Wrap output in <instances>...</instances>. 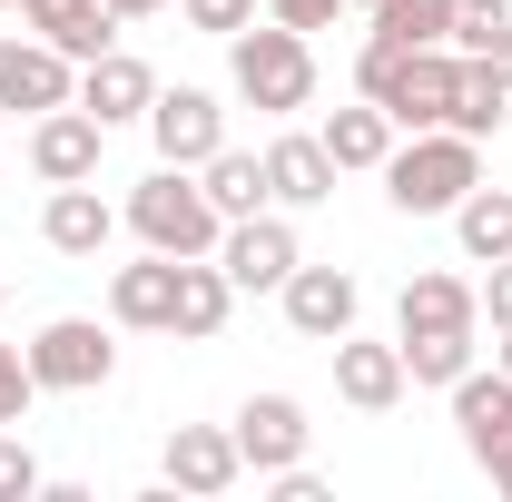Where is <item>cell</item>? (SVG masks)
Returning <instances> with one entry per match:
<instances>
[{"label":"cell","instance_id":"cell-16","mask_svg":"<svg viewBox=\"0 0 512 502\" xmlns=\"http://www.w3.org/2000/svg\"><path fill=\"white\" fill-rule=\"evenodd\" d=\"M473 325H483V296L463 276H444V266L394 296V335H473Z\"/></svg>","mask_w":512,"mask_h":502},{"label":"cell","instance_id":"cell-39","mask_svg":"<svg viewBox=\"0 0 512 502\" xmlns=\"http://www.w3.org/2000/svg\"><path fill=\"white\" fill-rule=\"evenodd\" d=\"M0 10H20V0H0Z\"/></svg>","mask_w":512,"mask_h":502},{"label":"cell","instance_id":"cell-25","mask_svg":"<svg viewBox=\"0 0 512 502\" xmlns=\"http://www.w3.org/2000/svg\"><path fill=\"white\" fill-rule=\"evenodd\" d=\"M453 237H463V256H473V266L512 256V188H473L463 207H453Z\"/></svg>","mask_w":512,"mask_h":502},{"label":"cell","instance_id":"cell-3","mask_svg":"<svg viewBox=\"0 0 512 502\" xmlns=\"http://www.w3.org/2000/svg\"><path fill=\"white\" fill-rule=\"evenodd\" d=\"M128 227L158 256H217V237H227V217H217V197L197 188V168H168V158L128 188Z\"/></svg>","mask_w":512,"mask_h":502},{"label":"cell","instance_id":"cell-13","mask_svg":"<svg viewBox=\"0 0 512 502\" xmlns=\"http://www.w3.org/2000/svg\"><path fill=\"white\" fill-rule=\"evenodd\" d=\"M158 473H168V493H197V502H207V493H227L247 463H237V434H227V424H178L168 453H158Z\"/></svg>","mask_w":512,"mask_h":502},{"label":"cell","instance_id":"cell-30","mask_svg":"<svg viewBox=\"0 0 512 502\" xmlns=\"http://www.w3.org/2000/svg\"><path fill=\"white\" fill-rule=\"evenodd\" d=\"M30 493H50V483H40V453L0 424V502H30Z\"/></svg>","mask_w":512,"mask_h":502},{"label":"cell","instance_id":"cell-26","mask_svg":"<svg viewBox=\"0 0 512 502\" xmlns=\"http://www.w3.org/2000/svg\"><path fill=\"white\" fill-rule=\"evenodd\" d=\"M384 40H404V50H444L453 40V0H384V10H365Z\"/></svg>","mask_w":512,"mask_h":502},{"label":"cell","instance_id":"cell-7","mask_svg":"<svg viewBox=\"0 0 512 502\" xmlns=\"http://www.w3.org/2000/svg\"><path fill=\"white\" fill-rule=\"evenodd\" d=\"M79 99V60L50 50V40H20V30H0V109H69Z\"/></svg>","mask_w":512,"mask_h":502},{"label":"cell","instance_id":"cell-17","mask_svg":"<svg viewBox=\"0 0 512 502\" xmlns=\"http://www.w3.org/2000/svg\"><path fill=\"white\" fill-rule=\"evenodd\" d=\"M20 30L30 40H50L69 60H99V50H119V30H109V0H20Z\"/></svg>","mask_w":512,"mask_h":502},{"label":"cell","instance_id":"cell-27","mask_svg":"<svg viewBox=\"0 0 512 502\" xmlns=\"http://www.w3.org/2000/svg\"><path fill=\"white\" fill-rule=\"evenodd\" d=\"M394 345H404V375L414 384H444L453 394V384L473 375V335H394Z\"/></svg>","mask_w":512,"mask_h":502},{"label":"cell","instance_id":"cell-36","mask_svg":"<svg viewBox=\"0 0 512 502\" xmlns=\"http://www.w3.org/2000/svg\"><path fill=\"white\" fill-rule=\"evenodd\" d=\"M148 10H168V0H109V20H148Z\"/></svg>","mask_w":512,"mask_h":502},{"label":"cell","instance_id":"cell-9","mask_svg":"<svg viewBox=\"0 0 512 502\" xmlns=\"http://www.w3.org/2000/svg\"><path fill=\"white\" fill-rule=\"evenodd\" d=\"M148 138H158L168 168H207V158L227 148V109H217L207 89H158V99H148Z\"/></svg>","mask_w":512,"mask_h":502},{"label":"cell","instance_id":"cell-29","mask_svg":"<svg viewBox=\"0 0 512 502\" xmlns=\"http://www.w3.org/2000/svg\"><path fill=\"white\" fill-rule=\"evenodd\" d=\"M40 404V375H30V345H0V424H20Z\"/></svg>","mask_w":512,"mask_h":502},{"label":"cell","instance_id":"cell-31","mask_svg":"<svg viewBox=\"0 0 512 502\" xmlns=\"http://www.w3.org/2000/svg\"><path fill=\"white\" fill-rule=\"evenodd\" d=\"M178 10H188V30H207V40H237L256 20V0H178Z\"/></svg>","mask_w":512,"mask_h":502},{"label":"cell","instance_id":"cell-1","mask_svg":"<svg viewBox=\"0 0 512 502\" xmlns=\"http://www.w3.org/2000/svg\"><path fill=\"white\" fill-rule=\"evenodd\" d=\"M375 178L404 217H453L463 197L483 188V138H463V128H404V148L384 158Z\"/></svg>","mask_w":512,"mask_h":502},{"label":"cell","instance_id":"cell-18","mask_svg":"<svg viewBox=\"0 0 512 502\" xmlns=\"http://www.w3.org/2000/svg\"><path fill=\"white\" fill-rule=\"evenodd\" d=\"M40 237H50L60 256H109V237H119V207L89 188V178H79V188H50V207H40Z\"/></svg>","mask_w":512,"mask_h":502},{"label":"cell","instance_id":"cell-33","mask_svg":"<svg viewBox=\"0 0 512 502\" xmlns=\"http://www.w3.org/2000/svg\"><path fill=\"white\" fill-rule=\"evenodd\" d=\"M473 296H483V315H493V325H512V256H493V266H483V286H473Z\"/></svg>","mask_w":512,"mask_h":502},{"label":"cell","instance_id":"cell-19","mask_svg":"<svg viewBox=\"0 0 512 502\" xmlns=\"http://www.w3.org/2000/svg\"><path fill=\"white\" fill-rule=\"evenodd\" d=\"M453 424H463V453H473V463H493V453L512 443V375L503 365L453 384Z\"/></svg>","mask_w":512,"mask_h":502},{"label":"cell","instance_id":"cell-14","mask_svg":"<svg viewBox=\"0 0 512 502\" xmlns=\"http://www.w3.org/2000/svg\"><path fill=\"white\" fill-rule=\"evenodd\" d=\"M148 99H158V69H148V60H128V50H99V60H79V109H89L99 128L148 119Z\"/></svg>","mask_w":512,"mask_h":502},{"label":"cell","instance_id":"cell-20","mask_svg":"<svg viewBox=\"0 0 512 502\" xmlns=\"http://www.w3.org/2000/svg\"><path fill=\"white\" fill-rule=\"evenodd\" d=\"M266 188H276V207H325V197H335V158H325V138L286 128V138L266 148Z\"/></svg>","mask_w":512,"mask_h":502},{"label":"cell","instance_id":"cell-10","mask_svg":"<svg viewBox=\"0 0 512 502\" xmlns=\"http://www.w3.org/2000/svg\"><path fill=\"white\" fill-rule=\"evenodd\" d=\"M99 148H109V128L89 119L79 99H69V109H40V119H30V168H40L50 188H79V178H99Z\"/></svg>","mask_w":512,"mask_h":502},{"label":"cell","instance_id":"cell-38","mask_svg":"<svg viewBox=\"0 0 512 502\" xmlns=\"http://www.w3.org/2000/svg\"><path fill=\"white\" fill-rule=\"evenodd\" d=\"M345 10H384V0H345Z\"/></svg>","mask_w":512,"mask_h":502},{"label":"cell","instance_id":"cell-32","mask_svg":"<svg viewBox=\"0 0 512 502\" xmlns=\"http://www.w3.org/2000/svg\"><path fill=\"white\" fill-rule=\"evenodd\" d=\"M266 20H286V30H335L345 0H266Z\"/></svg>","mask_w":512,"mask_h":502},{"label":"cell","instance_id":"cell-23","mask_svg":"<svg viewBox=\"0 0 512 502\" xmlns=\"http://www.w3.org/2000/svg\"><path fill=\"white\" fill-rule=\"evenodd\" d=\"M197 188L217 197V217H256V207H266V158H256V148H217V158H207V168H197Z\"/></svg>","mask_w":512,"mask_h":502},{"label":"cell","instance_id":"cell-22","mask_svg":"<svg viewBox=\"0 0 512 502\" xmlns=\"http://www.w3.org/2000/svg\"><path fill=\"white\" fill-rule=\"evenodd\" d=\"M316 138H325V158H335V178H345V168H384V158H394V119H384L365 89H355V109H335Z\"/></svg>","mask_w":512,"mask_h":502},{"label":"cell","instance_id":"cell-6","mask_svg":"<svg viewBox=\"0 0 512 502\" xmlns=\"http://www.w3.org/2000/svg\"><path fill=\"white\" fill-rule=\"evenodd\" d=\"M227 434H237V463L276 483L286 463H306V443H316V424H306V404H296V394H247Z\"/></svg>","mask_w":512,"mask_h":502},{"label":"cell","instance_id":"cell-8","mask_svg":"<svg viewBox=\"0 0 512 502\" xmlns=\"http://www.w3.org/2000/svg\"><path fill=\"white\" fill-rule=\"evenodd\" d=\"M276 296H286V325H296L306 345H335V335H355V306H365V286H355L345 266H306V256H296V276H286Z\"/></svg>","mask_w":512,"mask_h":502},{"label":"cell","instance_id":"cell-4","mask_svg":"<svg viewBox=\"0 0 512 502\" xmlns=\"http://www.w3.org/2000/svg\"><path fill=\"white\" fill-rule=\"evenodd\" d=\"M30 375H40V394H99L119 375V335L99 315H50L30 335Z\"/></svg>","mask_w":512,"mask_h":502},{"label":"cell","instance_id":"cell-21","mask_svg":"<svg viewBox=\"0 0 512 502\" xmlns=\"http://www.w3.org/2000/svg\"><path fill=\"white\" fill-rule=\"evenodd\" d=\"M227 315H237V286H227V266H217V256H178V315H168V335L207 345Z\"/></svg>","mask_w":512,"mask_h":502},{"label":"cell","instance_id":"cell-15","mask_svg":"<svg viewBox=\"0 0 512 502\" xmlns=\"http://www.w3.org/2000/svg\"><path fill=\"white\" fill-rule=\"evenodd\" d=\"M178 315V256H138V266H109V325H138V335H168Z\"/></svg>","mask_w":512,"mask_h":502},{"label":"cell","instance_id":"cell-2","mask_svg":"<svg viewBox=\"0 0 512 502\" xmlns=\"http://www.w3.org/2000/svg\"><path fill=\"white\" fill-rule=\"evenodd\" d=\"M227 79H237V99L266 109V119H296L306 99H316V50H306V30H286V20H266V30H237L227 40Z\"/></svg>","mask_w":512,"mask_h":502},{"label":"cell","instance_id":"cell-12","mask_svg":"<svg viewBox=\"0 0 512 502\" xmlns=\"http://www.w3.org/2000/svg\"><path fill=\"white\" fill-rule=\"evenodd\" d=\"M404 345H375V335H335V394L355 414H394L404 404Z\"/></svg>","mask_w":512,"mask_h":502},{"label":"cell","instance_id":"cell-5","mask_svg":"<svg viewBox=\"0 0 512 502\" xmlns=\"http://www.w3.org/2000/svg\"><path fill=\"white\" fill-rule=\"evenodd\" d=\"M296 227H286V217H266V207H256V217H227V237H217V266H227V286H237V296H276V286H286V276H296Z\"/></svg>","mask_w":512,"mask_h":502},{"label":"cell","instance_id":"cell-34","mask_svg":"<svg viewBox=\"0 0 512 502\" xmlns=\"http://www.w3.org/2000/svg\"><path fill=\"white\" fill-rule=\"evenodd\" d=\"M473 60H493V79H503V89H512V30H503V40H493V50H473Z\"/></svg>","mask_w":512,"mask_h":502},{"label":"cell","instance_id":"cell-37","mask_svg":"<svg viewBox=\"0 0 512 502\" xmlns=\"http://www.w3.org/2000/svg\"><path fill=\"white\" fill-rule=\"evenodd\" d=\"M493 365H503V375H512V325H493Z\"/></svg>","mask_w":512,"mask_h":502},{"label":"cell","instance_id":"cell-11","mask_svg":"<svg viewBox=\"0 0 512 502\" xmlns=\"http://www.w3.org/2000/svg\"><path fill=\"white\" fill-rule=\"evenodd\" d=\"M453 69H463L453 40H444V50H404V69H394V89H384L375 109L394 128H444L453 119Z\"/></svg>","mask_w":512,"mask_h":502},{"label":"cell","instance_id":"cell-35","mask_svg":"<svg viewBox=\"0 0 512 502\" xmlns=\"http://www.w3.org/2000/svg\"><path fill=\"white\" fill-rule=\"evenodd\" d=\"M483 473H493V493L512 502V443H503V453H493V463H483Z\"/></svg>","mask_w":512,"mask_h":502},{"label":"cell","instance_id":"cell-28","mask_svg":"<svg viewBox=\"0 0 512 502\" xmlns=\"http://www.w3.org/2000/svg\"><path fill=\"white\" fill-rule=\"evenodd\" d=\"M512 30V0H453V50H493Z\"/></svg>","mask_w":512,"mask_h":502},{"label":"cell","instance_id":"cell-24","mask_svg":"<svg viewBox=\"0 0 512 502\" xmlns=\"http://www.w3.org/2000/svg\"><path fill=\"white\" fill-rule=\"evenodd\" d=\"M503 109H512V89L493 79V60H473V50H463V69H453V119H444V128L493 138V128H503Z\"/></svg>","mask_w":512,"mask_h":502}]
</instances>
